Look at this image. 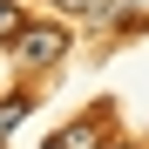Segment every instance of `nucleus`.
I'll list each match as a JSON object with an SVG mask.
<instances>
[{
	"mask_svg": "<svg viewBox=\"0 0 149 149\" xmlns=\"http://www.w3.org/2000/svg\"><path fill=\"white\" fill-rule=\"evenodd\" d=\"M95 27H149V0H109L95 14Z\"/></svg>",
	"mask_w": 149,
	"mask_h": 149,
	"instance_id": "nucleus-3",
	"label": "nucleus"
},
{
	"mask_svg": "<svg viewBox=\"0 0 149 149\" xmlns=\"http://www.w3.org/2000/svg\"><path fill=\"white\" fill-rule=\"evenodd\" d=\"M54 7H68V14H88V20H95V14L109 7V0H54Z\"/></svg>",
	"mask_w": 149,
	"mask_h": 149,
	"instance_id": "nucleus-6",
	"label": "nucleus"
},
{
	"mask_svg": "<svg viewBox=\"0 0 149 149\" xmlns=\"http://www.w3.org/2000/svg\"><path fill=\"white\" fill-rule=\"evenodd\" d=\"M20 34V7H14V0H0V41H14Z\"/></svg>",
	"mask_w": 149,
	"mask_h": 149,
	"instance_id": "nucleus-5",
	"label": "nucleus"
},
{
	"mask_svg": "<svg viewBox=\"0 0 149 149\" xmlns=\"http://www.w3.org/2000/svg\"><path fill=\"white\" fill-rule=\"evenodd\" d=\"M102 136H109V129H102V115H81V122H68L47 149H102Z\"/></svg>",
	"mask_w": 149,
	"mask_h": 149,
	"instance_id": "nucleus-2",
	"label": "nucleus"
},
{
	"mask_svg": "<svg viewBox=\"0 0 149 149\" xmlns=\"http://www.w3.org/2000/svg\"><path fill=\"white\" fill-rule=\"evenodd\" d=\"M61 54H68V27H54V20H20V34H14V61L20 68H47Z\"/></svg>",
	"mask_w": 149,
	"mask_h": 149,
	"instance_id": "nucleus-1",
	"label": "nucleus"
},
{
	"mask_svg": "<svg viewBox=\"0 0 149 149\" xmlns=\"http://www.w3.org/2000/svg\"><path fill=\"white\" fill-rule=\"evenodd\" d=\"M34 115V95H7V102H0V142L14 136V122H27Z\"/></svg>",
	"mask_w": 149,
	"mask_h": 149,
	"instance_id": "nucleus-4",
	"label": "nucleus"
}]
</instances>
